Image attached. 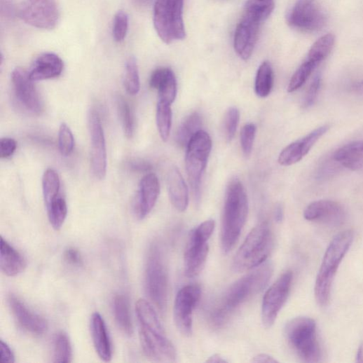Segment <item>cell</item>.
Returning <instances> with one entry per match:
<instances>
[{
  "instance_id": "cell-28",
  "label": "cell",
  "mask_w": 363,
  "mask_h": 363,
  "mask_svg": "<svg viewBox=\"0 0 363 363\" xmlns=\"http://www.w3.org/2000/svg\"><path fill=\"white\" fill-rule=\"evenodd\" d=\"M113 312L118 329L127 335H132V322L128 298L124 294H117L113 300Z\"/></svg>"
},
{
  "instance_id": "cell-4",
  "label": "cell",
  "mask_w": 363,
  "mask_h": 363,
  "mask_svg": "<svg viewBox=\"0 0 363 363\" xmlns=\"http://www.w3.org/2000/svg\"><path fill=\"white\" fill-rule=\"evenodd\" d=\"M352 240L351 231H343L334 238L325 253L315 288V297L321 307L329 304L336 272Z\"/></svg>"
},
{
  "instance_id": "cell-7",
  "label": "cell",
  "mask_w": 363,
  "mask_h": 363,
  "mask_svg": "<svg viewBox=\"0 0 363 363\" xmlns=\"http://www.w3.org/2000/svg\"><path fill=\"white\" fill-rule=\"evenodd\" d=\"M184 6V0H156L153 25L158 36L165 43L186 38Z\"/></svg>"
},
{
  "instance_id": "cell-27",
  "label": "cell",
  "mask_w": 363,
  "mask_h": 363,
  "mask_svg": "<svg viewBox=\"0 0 363 363\" xmlns=\"http://www.w3.org/2000/svg\"><path fill=\"white\" fill-rule=\"evenodd\" d=\"M334 158L343 167L363 172V141L348 144L337 150Z\"/></svg>"
},
{
  "instance_id": "cell-9",
  "label": "cell",
  "mask_w": 363,
  "mask_h": 363,
  "mask_svg": "<svg viewBox=\"0 0 363 363\" xmlns=\"http://www.w3.org/2000/svg\"><path fill=\"white\" fill-rule=\"evenodd\" d=\"M212 149V141L207 132L201 130L192 138L186 148V171L196 200H200L203 174Z\"/></svg>"
},
{
  "instance_id": "cell-6",
  "label": "cell",
  "mask_w": 363,
  "mask_h": 363,
  "mask_svg": "<svg viewBox=\"0 0 363 363\" xmlns=\"http://www.w3.org/2000/svg\"><path fill=\"white\" fill-rule=\"evenodd\" d=\"M285 335L290 346L302 361L309 363L320 361L322 350L314 320L300 317L290 320L285 328Z\"/></svg>"
},
{
  "instance_id": "cell-35",
  "label": "cell",
  "mask_w": 363,
  "mask_h": 363,
  "mask_svg": "<svg viewBox=\"0 0 363 363\" xmlns=\"http://www.w3.org/2000/svg\"><path fill=\"white\" fill-rule=\"evenodd\" d=\"M48 217L52 227L57 231L63 226L68 214V207L66 200L58 196L46 207Z\"/></svg>"
},
{
  "instance_id": "cell-18",
  "label": "cell",
  "mask_w": 363,
  "mask_h": 363,
  "mask_svg": "<svg viewBox=\"0 0 363 363\" xmlns=\"http://www.w3.org/2000/svg\"><path fill=\"white\" fill-rule=\"evenodd\" d=\"M160 192V182L153 173L144 175L140 181L133 210L140 220L145 219L154 208Z\"/></svg>"
},
{
  "instance_id": "cell-13",
  "label": "cell",
  "mask_w": 363,
  "mask_h": 363,
  "mask_svg": "<svg viewBox=\"0 0 363 363\" xmlns=\"http://www.w3.org/2000/svg\"><path fill=\"white\" fill-rule=\"evenodd\" d=\"M201 298V289L198 285H189L177 292L174 306V320L179 332L190 336L193 331V311Z\"/></svg>"
},
{
  "instance_id": "cell-3",
  "label": "cell",
  "mask_w": 363,
  "mask_h": 363,
  "mask_svg": "<svg viewBox=\"0 0 363 363\" xmlns=\"http://www.w3.org/2000/svg\"><path fill=\"white\" fill-rule=\"evenodd\" d=\"M249 213L248 197L243 184L233 179L228 186L222 214L221 245L224 254L235 247Z\"/></svg>"
},
{
  "instance_id": "cell-33",
  "label": "cell",
  "mask_w": 363,
  "mask_h": 363,
  "mask_svg": "<svg viewBox=\"0 0 363 363\" xmlns=\"http://www.w3.org/2000/svg\"><path fill=\"white\" fill-rule=\"evenodd\" d=\"M42 189L46 206H48L59 195L60 180L57 172L52 169H47L42 178Z\"/></svg>"
},
{
  "instance_id": "cell-51",
  "label": "cell",
  "mask_w": 363,
  "mask_h": 363,
  "mask_svg": "<svg viewBox=\"0 0 363 363\" xmlns=\"http://www.w3.org/2000/svg\"><path fill=\"white\" fill-rule=\"evenodd\" d=\"M151 165L145 162L137 161L132 163V168L138 170H147L150 169Z\"/></svg>"
},
{
  "instance_id": "cell-31",
  "label": "cell",
  "mask_w": 363,
  "mask_h": 363,
  "mask_svg": "<svg viewBox=\"0 0 363 363\" xmlns=\"http://www.w3.org/2000/svg\"><path fill=\"white\" fill-rule=\"evenodd\" d=\"M274 81L273 70L268 62H263L259 67L255 83L256 95L262 98L268 97L273 89Z\"/></svg>"
},
{
  "instance_id": "cell-49",
  "label": "cell",
  "mask_w": 363,
  "mask_h": 363,
  "mask_svg": "<svg viewBox=\"0 0 363 363\" xmlns=\"http://www.w3.org/2000/svg\"><path fill=\"white\" fill-rule=\"evenodd\" d=\"M253 362L256 363H275L278 361L272 356L267 354H259L252 359Z\"/></svg>"
},
{
  "instance_id": "cell-41",
  "label": "cell",
  "mask_w": 363,
  "mask_h": 363,
  "mask_svg": "<svg viewBox=\"0 0 363 363\" xmlns=\"http://www.w3.org/2000/svg\"><path fill=\"white\" fill-rule=\"evenodd\" d=\"M129 29L128 15L123 11H118L114 20L112 34L115 41H123L128 34Z\"/></svg>"
},
{
  "instance_id": "cell-26",
  "label": "cell",
  "mask_w": 363,
  "mask_h": 363,
  "mask_svg": "<svg viewBox=\"0 0 363 363\" xmlns=\"http://www.w3.org/2000/svg\"><path fill=\"white\" fill-rule=\"evenodd\" d=\"M27 267L25 257L4 238L0 250V268L8 277H15L24 272Z\"/></svg>"
},
{
  "instance_id": "cell-17",
  "label": "cell",
  "mask_w": 363,
  "mask_h": 363,
  "mask_svg": "<svg viewBox=\"0 0 363 363\" xmlns=\"http://www.w3.org/2000/svg\"><path fill=\"white\" fill-rule=\"evenodd\" d=\"M12 81L15 94L20 104L29 111L40 114L43 111V104L29 73L22 68H16L12 74Z\"/></svg>"
},
{
  "instance_id": "cell-15",
  "label": "cell",
  "mask_w": 363,
  "mask_h": 363,
  "mask_svg": "<svg viewBox=\"0 0 363 363\" xmlns=\"http://www.w3.org/2000/svg\"><path fill=\"white\" fill-rule=\"evenodd\" d=\"M88 129L91 141V168L95 177L103 179L107 174V148L101 118L95 109H91L89 113Z\"/></svg>"
},
{
  "instance_id": "cell-14",
  "label": "cell",
  "mask_w": 363,
  "mask_h": 363,
  "mask_svg": "<svg viewBox=\"0 0 363 363\" xmlns=\"http://www.w3.org/2000/svg\"><path fill=\"white\" fill-rule=\"evenodd\" d=\"M289 25L306 32L322 30L326 25L327 18L315 4V0H296L287 15Z\"/></svg>"
},
{
  "instance_id": "cell-50",
  "label": "cell",
  "mask_w": 363,
  "mask_h": 363,
  "mask_svg": "<svg viewBox=\"0 0 363 363\" xmlns=\"http://www.w3.org/2000/svg\"><path fill=\"white\" fill-rule=\"evenodd\" d=\"M275 220L278 223L282 222L284 218V211L281 205H278L275 209L274 213Z\"/></svg>"
},
{
  "instance_id": "cell-39",
  "label": "cell",
  "mask_w": 363,
  "mask_h": 363,
  "mask_svg": "<svg viewBox=\"0 0 363 363\" xmlns=\"http://www.w3.org/2000/svg\"><path fill=\"white\" fill-rule=\"evenodd\" d=\"M121 122L127 137L132 138L135 133L134 113L130 104L124 98H118L117 102Z\"/></svg>"
},
{
  "instance_id": "cell-5",
  "label": "cell",
  "mask_w": 363,
  "mask_h": 363,
  "mask_svg": "<svg viewBox=\"0 0 363 363\" xmlns=\"http://www.w3.org/2000/svg\"><path fill=\"white\" fill-rule=\"evenodd\" d=\"M274 239L267 223L254 228L234 257L233 269L243 273L258 268L265 263L273 250Z\"/></svg>"
},
{
  "instance_id": "cell-42",
  "label": "cell",
  "mask_w": 363,
  "mask_h": 363,
  "mask_svg": "<svg viewBox=\"0 0 363 363\" xmlns=\"http://www.w3.org/2000/svg\"><path fill=\"white\" fill-rule=\"evenodd\" d=\"M256 127L254 124L249 123L242 128L240 132V145L244 155L248 158L253 151L256 138Z\"/></svg>"
},
{
  "instance_id": "cell-24",
  "label": "cell",
  "mask_w": 363,
  "mask_h": 363,
  "mask_svg": "<svg viewBox=\"0 0 363 363\" xmlns=\"http://www.w3.org/2000/svg\"><path fill=\"white\" fill-rule=\"evenodd\" d=\"M150 86L158 93L160 101L172 104L177 95V81L169 68H158L151 74Z\"/></svg>"
},
{
  "instance_id": "cell-32",
  "label": "cell",
  "mask_w": 363,
  "mask_h": 363,
  "mask_svg": "<svg viewBox=\"0 0 363 363\" xmlns=\"http://www.w3.org/2000/svg\"><path fill=\"white\" fill-rule=\"evenodd\" d=\"M335 36L328 34L320 38L311 47L308 60L319 64L326 59L334 48Z\"/></svg>"
},
{
  "instance_id": "cell-53",
  "label": "cell",
  "mask_w": 363,
  "mask_h": 363,
  "mask_svg": "<svg viewBox=\"0 0 363 363\" xmlns=\"http://www.w3.org/2000/svg\"><path fill=\"white\" fill-rule=\"evenodd\" d=\"M356 362H363V342L361 343L357 350L356 355Z\"/></svg>"
},
{
  "instance_id": "cell-10",
  "label": "cell",
  "mask_w": 363,
  "mask_h": 363,
  "mask_svg": "<svg viewBox=\"0 0 363 363\" xmlns=\"http://www.w3.org/2000/svg\"><path fill=\"white\" fill-rule=\"evenodd\" d=\"M214 228L215 222L210 219L191 231L184 254V271L188 278H196L203 271L210 251L208 240Z\"/></svg>"
},
{
  "instance_id": "cell-8",
  "label": "cell",
  "mask_w": 363,
  "mask_h": 363,
  "mask_svg": "<svg viewBox=\"0 0 363 363\" xmlns=\"http://www.w3.org/2000/svg\"><path fill=\"white\" fill-rule=\"evenodd\" d=\"M145 286L153 305L160 313H165L167 304V275L161 250L157 244H153L148 252Z\"/></svg>"
},
{
  "instance_id": "cell-1",
  "label": "cell",
  "mask_w": 363,
  "mask_h": 363,
  "mask_svg": "<svg viewBox=\"0 0 363 363\" xmlns=\"http://www.w3.org/2000/svg\"><path fill=\"white\" fill-rule=\"evenodd\" d=\"M273 273L272 263H263L232 284L211 314L212 324L216 327L223 326L236 309L263 290Z\"/></svg>"
},
{
  "instance_id": "cell-20",
  "label": "cell",
  "mask_w": 363,
  "mask_h": 363,
  "mask_svg": "<svg viewBox=\"0 0 363 363\" xmlns=\"http://www.w3.org/2000/svg\"><path fill=\"white\" fill-rule=\"evenodd\" d=\"M329 130L328 125H324L306 137L292 143L280 153L278 163L282 166H289L299 162L308 155L315 144Z\"/></svg>"
},
{
  "instance_id": "cell-43",
  "label": "cell",
  "mask_w": 363,
  "mask_h": 363,
  "mask_svg": "<svg viewBox=\"0 0 363 363\" xmlns=\"http://www.w3.org/2000/svg\"><path fill=\"white\" fill-rule=\"evenodd\" d=\"M240 121V111L235 107H230L225 116L224 130L226 140L231 142L235 137Z\"/></svg>"
},
{
  "instance_id": "cell-44",
  "label": "cell",
  "mask_w": 363,
  "mask_h": 363,
  "mask_svg": "<svg viewBox=\"0 0 363 363\" xmlns=\"http://www.w3.org/2000/svg\"><path fill=\"white\" fill-rule=\"evenodd\" d=\"M341 165L334 158V155L326 159L319 167L317 178L323 179L336 173Z\"/></svg>"
},
{
  "instance_id": "cell-45",
  "label": "cell",
  "mask_w": 363,
  "mask_h": 363,
  "mask_svg": "<svg viewBox=\"0 0 363 363\" xmlns=\"http://www.w3.org/2000/svg\"><path fill=\"white\" fill-rule=\"evenodd\" d=\"M322 85V76L320 74L317 75L312 83L302 104V107L305 109L310 108L312 107L317 97L319 91Z\"/></svg>"
},
{
  "instance_id": "cell-48",
  "label": "cell",
  "mask_w": 363,
  "mask_h": 363,
  "mask_svg": "<svg viewBox=\"0 0 363 363\" xmlns=\"http://www.w3.org/2000/svg\"><path fill=\"white\" fill-rule=\"evenodd\" d=\"M65 261L73 266H81L83 259L81 253L74 248L68 249L64 253Z\"/></svg>"
},
{
  "instance_id": "cell-34",
  "label": "cell",
  "mask_w": 363,
  "mask_h": 363,
  "mask_svg": "<svg viewBox=\"0 0 363 363\" xmlns=\"http://www.w3.org/2000/svg\"><path fill=\"white\" fill-rule=\"evenodd\" d=\"M72 347L68 336L64 332L57 334L53 342L54 362H70L72 360Z\"/></svg>"
},
{
  "instance_id": "cell-25",
  "label": "cell",
  "mask_w": 363,
  "mask_h": 363,
  "mask_svg": "<svg viewBox=\"0 0 363 363\" xmlns=\"http://www.w3.org/2000/svg\"><path fill=\"white\" fill-rule=\"evenodd\" d=\"M90 329L97 355L103 361L109 362L112 357L111 343L104 320L100 314L95 313L93 315Z\"/></svg>"
},
{
  "instance_id": "cell-38",
  "label": "cell",
  "mask_w": 363,
  "mask_h": 363,
  "mask_svg": "<svg viewBox=\"0 0 363 363\" xmlns=\"http://www.w3.org/2000/svg\"><path fill=\"white\" fill-rule=\"evenodd\" d=\"M125 87L131 95H137L141 88L139 68L135 57H130L126 64Z\"/></svg>"
},
{
  "instance_id": "cell-22",
  "label": "cell",
  "mask_w": 363,
  "mask_h": 363,
  "mask_svg": "<svg viewBox=\"0 0 363 363\" xmlns=\"http://www.w3.org/2000/svg\"><path fill=\"white\" fill-rule=\"evenodd\" d=\"M64 68L62 58L55 53H46L36 59L29 75L34 82L53 79L62 75Z\"/></svg>"
},
{
  "instance_id": "cell-46",
  "label": "cell",
  "mask_w": 363,
  "mask_h": 363,
  "mask_svg": "<svg viewBox=\"0 0 363 363\" xmlns=\"http://www.w3.org/2000/svg\"><path fill=\"white\" fill-rule=\"evenodd\" d=\"M18 147L17 142L12 138L6 137L0 141V156L8 158L12 156Z\"/></svg>"
},
{
  "instance_id": "cell-37",
  "label": "cell",
  "mask_w": 363,
  "mask_h": 363,
  "mask_svg": "<svg viewBox=\"0 0 363 363\" xmlns=\"http://www.w3.org/2000/svg\"><path fill=\"white\" fill-rule=\"evenodd\" d=\"M317 65L307 59L292 76L287 88L288 93H294L303 86Z\"/></svg>"
},
{
  "instance_id": "cell-16",
  "label": "cell",
  "mask_w": 363,
  "mask_h": 363,
  "mask_svg": "<svg viewBox=\"0 0 363 363\" xmlns=\"http://www.w3.org/2000/svg\"><path fill=\"white\" fill-rule=\"evenodd\" d=\"M261 22L245 13L236 27L233 46L237 54L243 60H249L258 41Z\"/></svg>"
},
{
  "instance_id": "cell-52",
  "label": "cell",
  "mask_w": 363,
  "mask_h": 363,
  "mask_svg": "<svg viewBox=\"0 0 363 363\" xmlns=\"http://www.w3.org/2000/svg\"><path fill=\"white\" fill-rule=\"evenodd\" d=\"M207 362H215V363H220V362H227V361L223 358L219 354H214L212 356H211L208 359H207Z\"/></svg>"
},
{
  "instance_id": "cell-47",
  "label": "cell",
  "mask_w": 363,
  "mask_h": 363,
  "mask_svg": "<svg viewBox=\"0 0 363 363\" xmlns=\"http://www.w3.org/2000/svg\"><path fill=\"white\" fill-rule=\"evenodd\" d=\"M15 356L10 345L4 341H0V362L13 363Z\"/></svg>"
},
{
  "instance_id": "cell-23",
  "label": "cell",
  "mask_w": 363,
  "mask_h": 363,
  "mask_svg": "<svg viewBox=\"0 0 363 363\" xmlns=\"http://www.w3.org/2000/svg\"><path fill=\"white\" fill-rule=\"evenodd\" d=\"M167 190L172 206L180 212L186 211L189 205V191L186 181L177 167L167 174Z\"/></svg>"
},
{
  "instance_id": "cell-21",
  "label": "cell",
  "mask_w": 363,
  "mask_h": 363,
  "mask_svg": "<svg viewBox=\"0 0 363 363\" xmlns=\"http://www.w3.org/2000/svg\"><path fill=\"white\" fill-rule=\"evenodd\" d=\"M9 306L18 324L27 332L34 336H42L48 331L47 321L32 312L18 297L11 294Z\"/></svg>"
},
{
  "instance_id": "cell-36",
  "label": "cell",
  "mask_w": 363,
  "mask_h": 363,
  "mask_svg": "<svg viewBox=\"0 0 363 363\" xmlns=\"http://www.w3.org/2000/svg\"><path fill=\"white\" fill-rule=\"evenodd\" d=\"M274 8V0H248L245 13L263 22L270 16Z\"/></svg>"
},
{
  "instance_id": "cell-29",
  "label": "cell",
  "mask_w": 363,
  "mask_h": 363,
  "mask_svg": "<svg viewBox=\"0 0 363 363\" xmlns=\"http://www.w3.org/2000/svg\"><path fill=\"white\" fill-rule=\"evenodd\" d=\"M203 120L198 112L188 116L179 127L176 134V143L182 148H187L192 138L201 130Z\"/></svg>"
},
{
  "instance_id": "cell-40",
  "label": "cell",
  "mask_w": 363,
  "mask_h": 363,
  "mask_svg": "<svg viewBox=\"0 0 363 363\" xmlns=\"http://www.w3.org/2000/svg\"><path fill=\"white\" fill-rule=\"evenodd\" d=\"M75 139L70 128L65 123L62 124L58 132V148L62 156H69L74 151Z\"/></svg>"
},
{
  "instance_id": "cell-54",
  "label": "cell",
  "mask_w": 363,
  "mask_h": 363,
  "mask_svg": "<svg viewBox=\"0 0 363 363\" xmlns=\"http://www.w3.org/2000/svg\"><path fill=\"white\" fill-rule=\"evenodd\" d=\"M352 89L355 92L363 93V81L353 84L352 86Z\"/></svg>"
},
{
  "instance_id": "cell-55",
  "label": "cell",
  "mask_w": 363,
  "mask_h": 363,
  "mask_svg": "<svg viewBox=\"0 0 363 363\" xmlns=\"http://www.w3.org/2000/svg\"><path fill=\"white\" fill-rule=\"evenodd\" d=\"M151 1V0H135L137 5L140 7L148 6Z\"/></svg>"
},
{
  "instance_id": "cell-2",
  "label": "cell",
  "mask_w": 363,
  "mask_h": 363,
  "mask_svg": "<svg viewBox=\"0 0 363 363\" xmlns=\"http://www.w3.org/2000/svg\"><path fill=\"white\" fill-rule=\"evenodd\" d=\"M136 313L139 327L140 341L144 355L160 362H174L177 352L167 339L152 306L145 299L138 300Z\"/></svg>"
},
{
  "instance_id": "cell-12",
  "label": "cell",
  "mask_w": 363,
  "mask_h": 363,
  "mask_svg": "<svg viewBox=\"0 0 363 363\" xmlns=\"http://www.w3.org/2000/svg\"><path fill=\"white\" fill-rule=\"evenodd\" d=\"M19 15L27 25L41 29H53L59 20L55 0H23Z\"/></svg>"
},
{
  "instance_id": "cell-11",
  "label": "cell",
  "mask_w": 363,
  "mask_h": 363,
  "mask_svg": "<svg viewBox=\"0 0 363 363\" xmlns=\"http://www.w3.org/2000/svg\"><path fill=\"white\" fill-rule=\"evenodd\" d=\"M292 279V272L287 270L266 291L263 299L261 313L262 322L265 327L270 328L275 324L289 296Z\"/></svg>"
},
{
  "instance_id": "cell-19",
  "label": "cell",
  "mask_w": 363,
  "mask_h": 363,
  "mask_svg": "<svg viewBox=\"0 0 363 363\" xmlns=\"http://www.w3.org/2000/svg\"><path fill=\"white\" fill-rule=\"evenodd\" d=\"M304 217L310 221L337 226L345 222L346 214L339 203L331 200H319L308 206Z\"/></svg>"
},
{
  "instance_id": "cell-30",
  "label": "cell",
  "mask_w": 363,
  "mask_h": 363,
  "mask_svg": "<svg viewBox=\"0 0 363 363\" xmlns=\"http://www.w3.org/2000/svg\"><path fill=\"white\" fill-rule=\"evenodd\" d=\"M172 112L171 104L158 100L156 109V125L161 139L168 141L172 128Z\"/></svg>"
}]
</instances>
